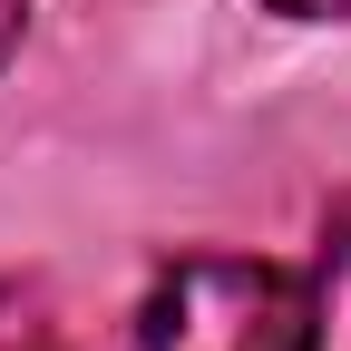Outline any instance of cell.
Wrapping results in <instances>:
<instances>
[{
	"instance_id": "277c9868",
	"label": "cell",
	"mask_w": 351,
	"mask_h": 351,
	"mask_svg": "<svg viewBox=\"0 0 351 351\" xmlns=\"http://www.w3.org/2000/svg\"><path fill=\"white\" fill-rule=\"evenodd\" d=\"M20 29H29V0H0V59L20 49Z\"/></svg>"
},
{
	"instance_id": "7a4b0ae2",
	"label": "cell",
	"mask_w": 351,
	"mask_h": 351,
	"mask_svg": "<svg viewBox=\"0 0 351 351\" xmlns=\"http://www.w3.org/2000/svg\"><path fill=\"white\" fill-rule=\"evenodd\" d=\"M0 351H78V332L59 322L49 283H29V274L0 283Z\"/></svg>"
},
{
	"instance_id": "3957f363",
	"label": "cell",
	"mask_w": 351,
	"mask_h": 351,
	"mask_svg": "<svg viewBox=\"0 0 351 351\" xmlns=\"http://www.w3.org/2000/svg\"><path fill=\"white\" fill-rule=\"evenodd\" d=\"M263 10H283V20H351V0H263Z\"/></svg>"
},
{
	"instance_id": "6da1fadb",
	"label": "cell",
	"mask_w": 351,
	"mask_h": 351,
	"mask_svg": "<svg viewBox=\"0 0 351 351\" xmlns=\"http://www.w3.org/2000/svg\"><path fill=\"white\" fill-rule=\"evenodd\" d=\"M137 351H322V293L263 254H186L137 302Z\"/></svg>"
}]
</instances>
